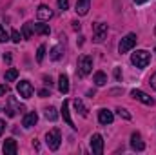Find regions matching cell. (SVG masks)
Here are the masks:
<instances>
[{"mask_svg":"<svg viewBox=\"0 0 156 155\" xmlns=\"http://www.w3.org/2000/svg\"><path fill=\"white\" fill-rule=\"evenodd\" d=\"M131 62H133L136 68L144 70V68H147L149 62H151V53L145 51V49H138V51H134V53L131 55Z\"/></svg>","mask_w":156,"mask_h":155,"instance_id":"obj_1","label":"cell"},{"mask_svg":"<svg viewBox=\"0 0 156 155\" xmlns=\"http://www.w3.org/2000/svg\"><path fill=\"white\" fill-rule=\"evenodd\" d=\"M45 142H47L49 150L56 152V150L60 148V142H62V133H60V130L55 128V130L47 131V133H45Z\"/></svg>","mask_w":156,"mask_h":155,"instance_id":"obj_2","label":"cell"},{"mask_svg":"<svg viewBox=\"0 0 156 155\" xmlns=\"http://www.w3.org/2000/svg\"><path fill=\"white\" fill-rule=\"evenodd\" d=\"M76 66H78V73H80L82 77H87V75L93 71V59H91L89 55H82V57L78 59Z\"/></svg>","mask_w":156,"mask_h":155,"instance_id":"obj_3","label":"cell"},{"mask_svg":"<svg viewBox=\"0 0 156 155\" xmlns=\"http://www.w3.org/2000/svg\"><path fill=\"white\" fill-rule=\"evenodd\" d=\"M136 40H138V37H136L134 33H129V35H125L123 39L120 40L118 51H120V53H127V51H131V49L136 46Z\"/></svg>","mask_w":156,"mask_h":155,"instance_id":"obj_4","label":"cell"},{"mask_svg":"<svg viewBox=\"0 0 156 155\" xmlns=\"http://www.w3.org/2000/svg\"><path fill=\"white\" fill-rule=\"evenodd\" d=\"M105 37H107V24H104V22L94 24L93 26V40L96 44H102L105 40Z\"/></svg>","mask_w":156,"mask_h":155,"instance_id":"obj_5","label":"cell"},{"mask_svg":"<svg viewBox=\"0 0 156 155\" xmlns=\"http://www.w3.org/2000/svg\"><path fill=\"white\" fill-rule=\"evenodd\" d=\"M131 97H133L134 100H140V102L147 104V106H154V99L149 97V95H147L145 91H142V89H131Z\"/></svg>","mask_w":156,"mask_h":155,"instance_id":"obj_6","label":"cell"},{"mask_svg":"<svg viewBox=\"0 0 156 155\" xmlns=\"http://www.w3.org/2000/svg\"><path fill=\"white\" fill-rule=\"evenodd\" d=\"M16 91H18L20 97H24V99H31V97H33V86H31L29 80H20L18 86H16Z\"/></svg>","mask_w":156,"mask_h":155,"instance_id":"obj_7","label":"cell"},{"mask_svg":"<svg viewBox=\"0 0 156 155\" xmlns=\"http://www.w3.org/2000/svg\"><path fill=\"white\" fill-rule=\"evenodd\" d=\"M91 150H93V153H96V155L104 153V137L100 133H94L91 137Z\"/></svg>","mask_w":156,"mask_h":155,"instance_id":"obj_8","label":"cell"},{"mask_svg":"<svg viewBox=\"0 0 156 155\" xmlns=\"http://www.w3.org/2000/svg\"><path fill=\"white\" fill-rule=\"evenodd\" d=\"M16 112H24V106H22V104H18V102L15 100V97H9V99H7L5 113H7V117H15V115H16Z\"/></svg>","mask_w":156,"mask_h":155,"instance_id":"obj_9","label":"cell"},{"mask_svg":"<svg viewBox=\"0 0 156 155\" xmlns=\"http://www.w3.org/2000/svg\"><path fill=\"white\" fill-rule=\"evenodd\" d=\"M131 148H133V150H136V152H142V150L145 148V142L142 141V135H140L138 131L131 135Z\"/></svg>","mask_w":156,"mask_h":155,"instance_id":"obj_10","label":"cell"},{"mask_svg":"<svg viewBox=\"0 0 156 155\" xmlns=\"http://www.w3.org/2000/svg\"><path fill=\"white\" fill-rule=\"evenodd\" d=\"M2 150H4V153H5V155H16V150H18L16 141H15V139H5V141H4V146H2Z\"/></svg>","mask_w":156,"mask_h":155,"instance_id":"obj_11","label":"cell"},{"mask_svg":"<svg viewBox=\"0 0 156 155\" xmlns=\"http://www.w3.org/2000/svg\"><path fill=\"white\" fill-rule=\"evenodd\" d=\"M37 17H38V20H49V18H53V11L45 4H40L37 9Z\"/></svg>","mask_w":156,"mask_h":155,"instance_id":"obj_12","label":"cell"},{"mask_svg":"<svg viewBox=\"0 0 156 155\" xmlns=\"http://www.w3.org/2000/svg\"><path fill=\"white\" fill-rule=\"evenodd\" d=\"M113 120H115L113 112H109V110H100V112H98V122H100V124L107 126V124H111Z\"/></svg>","mask_w":156,"mask_h":155,"instance_id":"obj_13","label":"cell"},{"mask_svg":"<svg viewBox=\"0 0 156 155\" xmlns=\"http://www.w3.org/2000/svg\"><path fill=\"white\" fill-rule=\"evenodd\" d=\"M69 100H64V104H62V117H64V120L67 122V126H71L73 130H76V126H75V122L71 120V113H69Z\"/></svg>","mask_w":156,"mask_h":155,"instance_id":"obj_14","label":"cell"},{"mask_svg":"<svg viewBox=\"0 0 156 155\" xmlns=\"http://www.w3.org/2000/svg\"><path fill=\"white\" fill-rule=\"evenodd\" d=\"M37 120H38L37 112H29L27 115H24V119H22V126H24V128H33V126L37 124Z\"/></svg>","mask_w":156,"mask_h":155,"instance_id":"obj_15","label":"cell"},{"mask_svg":"<svg viewBox=\"0 0 156 155\" xmlns=\"http://www.w3.org/2000/svg\"><path fill=\"white\" fill-rule=\"evenodd\" d=\"M89 6H91V0H78L76 2V13L80 17L87 15L89 13Z\"/></svg>","mask_w":156,"mask_h":155,"instance_id":"obj_16","label":"cell"},{"mask_svg":"<svg viewBox=\"0 0 156 155\" xmlns=\"http://www.w3.org/2000/svg\"><path fill=\"white\" fill-rule=\"evenodd\" d=\"M58 89H60V93H67L69 91V78H67V75H60V78H58Z\"/></svg>","mask_w":156,"mask_h":155,"instance_id":"obj_17","label":"cell"},{"mask_svg":"<svg viewBox=\"0 0 156 155\" xmlns=\"http://www.w3.org/2000/svg\"><path fill=\"white\" fill-rule=\"evenodd\" d=\"M73 104H75V110H76V113H80L82 117H87V112H89V110L85 108V104H83L80 99H75V100H73Z\"/></svg>","mask_w":156,"mask_h":155,"instance_id":"obj_18","label":"cell"},{"mask_svg":"<svg viewBox=\"0 0 156 155\" xmlns=\"http://www.w3.org/2000/svg\"><path fill=\"white\" fill-rule=\"evenodd\" d=\"M33 31L37 35H49L51 33V29H49L47 24H33Z\"/></svg>","mask_w":156,"mask_h":155,"instance_id":"obj_19","label":"cell"},{"mask_svg":"<svg viewBox=\"0 0 156 155\" xmlns=\"http://www.w3.org/2000/svg\"><path fill=\"white\" fill-rule=\"evenodd\" d=\"M93 82H94L96 86H105V82H107V75H105L104 71H96L94 77H93Z\"/></svg>","mask_w":156,"mask_h":155,"instance_id":"obj_20","label":"cell"},{"mask_svg":"<svg viewBox=\"0 0 156 155\" xmlns=\"http://www.w3.org/2000/svg\"><path fill=\"white\" fill-rule=\"evenodd\" d=\"M44 115H45L47 120H56V119H58V113H56V110H55L53 106L45 108V110H44Z\"/></svg>","mask_w":156,"mask_h":155,"instance_id":"obj_21","label":"cell"},{"mask_svg":"<svg viewBox=\"0 0 156 155\" xmlns=\"http://www.w3.org/2000/svg\"><path fill=\"white\" fill-rule=\"evenodd\" d=\"M62 53H64V49H62V46H55L53 49H51V59L53 60H58V59H62Z\"/></svg>","mask_w":156,"mask_h":155,"instance_id":"obj_22","label":"cell"},{"mask_svg":"<svg viewBox=\"0 0 156 155\" xmlns=\"http://www.w3.org/2000/svg\"><path fill=\"white\" fill-rule=\"evenodd\" d=\"M22 35H24V39H31V35H33V24H31V22L24 24V28H22Z\"/></svg>","mask_w":156,"mask_h":155,"instance_id":"obj_23","label":"cell"},{"mask_svg":"<svg viewBox=\"0 0 156 155\" xmlns=\"http://www.w3.org/2000/svg\"><path fill=\"white\" fill-rule=\"evenodd\" d=\"M16 77H18V71L15 68H9L5 71V82H13V80H16Z\"/></svg>","mask_w":156,"mask_h":155,"instance_id":"obj_24","label":"cell"},{"mask_svg":"<svg viewBox=\"0 0 156 155\" xmlns=\"http://www.w3.org/2000/svg\"><path fill=\"white\" fill-rule=\"evenodd\" d=\"M44 57H45V46L42 44V46H38V49H37V62H42Z\"/></svg>","mask_w":156,"mask_h":155,"instance_id":"obj_25","label":"cell"},{"mask_svg":"<svg viewBox=\"0 0 156 155\" xmlns=\"http://www.w3.org/2000/svg\"><path fill=\"white\" fill-rule=\"evenodd\" d=\"M22 39H24V35H22V33H18L16 29H13V31H11V40H13V42H16V44H18Z\"/></svg>","mask_w":156,"mask_h":155,"instance_id":"obj_26","label":"cell"},{"mask_svg":"<svg viewBox=\"0 0 156 155\" xmlns=\"http://www.w3.org/2000/svg\"><path fill=\"white\" fill-rule=\"evenodd\" d=\"M116 113H118L120 117H123L125 120H129V119H131V113H129L127 110H123V108H116Z\"/></svg>","mask_w":156,"mask_h":155,"instance_id":"obj_27","label":"cell"},{"mask_svg":"<svg viewBox=\"0 0 156 155\" xmlns=\"http://www.w3.org/2000/svg\"><path fill=\"white\" fill-rule=\"evenodd\" d=\"M9 40V35L5 33V29H4V26L0 24V42H7Z\"/></svg>","mask_w":156,"mask_h":155,"instance_id":"obj_28","label":"cell"},{"mask_svg":"<svg viewBox=\"0 0 156 155\" xmlns=\"http://www.w3.org/2000/svg\"><path fill=\"white\" fill-rule=\"evenodd\" d=\"M58 7H60L62 11L69 9V0H58Z\"/></svg>","mask_w":156,"mask_h":155,"instance_id":"obj_29","label":"cell"},{"mask_svg":"<svg viewBox=\"0 0 156 155\" xmlns=\"http://www.w3.org/2000/svg\"><path fill=\"white\" fill-rule=\"evenodd\" d=\"M7 93H9V86L7 84H0V97H4Z\"/></svg>","mask_w":156,"mask_h":155,"instance_id":"obj_30","label":"cell"},{"mask_svg":"<svg viewBox=\"0 0 156 155\" xmlns=\"http://www.w3.org/2000/svg\"><path fill=\"white\" fill-rule=\"evenodd\" d=\"M115 78L116 80H122V70L120 68H115Z\"/></svg>","mask_w":156,"mask_h":155,"instance_id":"obj_31","label":"cell"},{"mask_svg":"<svg viewBox=\"0 0 156 155\" xmlns=\"http://www.w3.org/2000/svg\"><path fill=\"white\" fill-rule=\"evenodd\" d=\"M71 24H73V29H75V31H80V28H82V24H80L78 20H73Z\"/></svg>","mask_w":156,"mask_h":155,"instance_id":"obj_32","label":"cell"},{"mask_svg":"<svg viewBox=\"0 0 156 155\" xmlns=\"http://www.w3.org/2000/svg\"><path fill=\"white\" fill-rule=\"evenodd\" d=\"M149 82H151V86H153V89L156 91V73L153 75V77H151V80H149Z\"/></svg>","mask_w":156,"mask_h":155,"instance_id":"obj_33","label":"cell"},{"mask_svg":"<svg viewBox=\"0 0 156 155\" xmlns=\"http://www.w3.org/2000/svg\"><path fill=\"white\" fill-rule=\"evenodd\" d=\"M38 95H40V97H47V95H49V89H40Z\"/></svg>","mask_w":156,"mask_h":155,"instance_id":"obj_34","label":"cell"},{"mask_svg":"<svg viewBox=\"0 0 156 155\" xmlns=\"http://www.w3.org/2000/svg\"><path fill=\"white\" fill-rule=\"evenodd\" d=\"M44 82H45V84H47L49 88H51V84H53V80H51V77H47V75L44 77Z\"/></svg>","mask_w":156,"mask_h":155,"instance_id":"obj_35","label":"cell"},{"mask_svg":"<svg viewBox=\"0 0 156 155\" xmlns=\"http://www.w3.org/2000/svg\"><path fill=\"white\" fill-rule=\"evenodd\" d=\"M4 62H7V64L11 62V55H9V53H5V55H4Z\"/></svg>","mask_w":156,"mask_h":155,"instance_id":"obj_36","label":"cell"},{"mask_svg":"<svg viewBox=\"0 0 156 155\" xmlns=\"http://www.w3.org/2000/svg\"><path fill=\"white\" fill-rule=\"evenodd\" d=\"M4 130H5V122H4V120H0V135L4 133Z\"/></svg>","mask_w":156,"mask_h":155,"instance_id":"obj_37","label":"cell"},{"mask_svg":"<svg viewBox=\"0 0 156 155\" xmlns=\"http://www.w3.org/2000/svg\"><path fill=\"white\" fill-rule=\"evenodd\" d=\"M33 148H35V150H40V146H38V142H37V141H33Z\"/></svg>","mask_w":156,"mask_h":155,"instance_id":"obj_38","label":"cell"},{"mask_svg":"<svg viewBox=\"0 0 156 155\" xmlns=\"http://www.w3.org/2000/svg\"><path fill=\"white\" fill-rule=\"evenodd\" d=\"M134 4H144V2H147V0H133Z\"/></svg>","mask_w":156,"mask_h":155,"instance_id":"obj_39","label":"cell"},{"mask_svg":"<svg viewBox=\"0 0 156 155\" xmlns=\"http://www.w3.org/2000/svg\"><path fill=\"white\" fill-rule=\"evenodd\" d=\"M154 51H156V49H154Z\"/></svg>","mask_w":156,"mask_h":155,"instance_id":"obj_40","label":"cell"}]
</instances>
